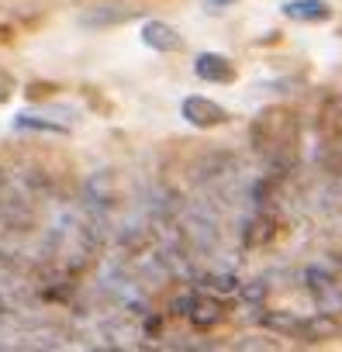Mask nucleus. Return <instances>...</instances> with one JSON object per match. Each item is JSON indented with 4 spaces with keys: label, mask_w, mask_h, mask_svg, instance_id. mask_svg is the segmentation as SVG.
I'll use <instances>...</instances> for the list:
<instances>
[{
    "label": "nucleus",
    "mask_w": 342,
    "mask_h": 352,
    "mask_svg": "<svg viewBox=\"0 0 342 352\" xmlns=\"http://www.w3.org/2000/svg\"><path fill=\"white\" fill-rule=\"evenodd\" d=\"M131 18H135V11L125 8V4H97V8H90L80 21L90 25V28H107V25H125V21H131Z\"/></svg>",
    "instance_id": "9b49d317"
},
{
    "label": "nucleus",
    "mask_w": 342,
    "mask_h": 352,
    "mask_svg": "<svg viewBox=\"0 0 342 352\" xmlns=\"http://www.w3.org/2000/svg\"><path fill=\"white\" fill-rule=\"evenodd\" d=\"M11 90H14L11 76H8V73H0V100H8V97H11Z\"/></svg>",
    "instance_id": "4468645a"
},
{
    "label": "nucleus",
    "mask_w": 342,
    "mask_h": 352,
    "mask_svg": "<svg viewBox=\"0 0 342 352\" xmlns=\"http://www.w3.org/2000/svg\"><path fill=\"white\" fill-rule=\"evenodd\" d=\"M169 314L187 318L197 331H211L225 321V304H222V297H215L201 287H191V290H184L169 300Z\"/></svg>",
    "instance_id": "7ed1b4c3"
},
{
    "label": "nucleus",
    "mask_w": 342,
    "mask_h": 352,
    "mask_svg": "<svg viewBox=\"0 0 342 352\" xmlns=\"http://www.w3.org/2000/svg\"><path fill=\"white\" fill-rule=\"evenodd\" d=\"M277 235H280V214L273 211V204H253V214L246 218V228H242V245L263 249Z\"/></svg>",
    "instance_id": "39448f33"
},
{
    "label": "nucleus",
    "mask_w": 342,
    "mask_h": 352,
    "mask_svg": "<svg viewBox=\"0 0 342 352\" xmlns=\"http://www.w3.org/2000/svg\"><path fill=\"white\" fill-rule=\"evenodd\" d=\"M11 314H14V311H11V300L4 297V290H0V324H4Z\"/></svg>",
    "instance_id": "2eb2a0df"
},
{
    "label": "nucleus",
    "mask_w": 342,
    "mask_h": 352,
    "mask_svg": "<svg viewBox=\"0 0 342 352\" xmlns=\"http://www.w3.org/2000/svg\"><path fill=\"white\" fill-rule=\"evenodd\" d=\"M314 131H318V142L342 138V94L325 97V104L318 107V118H314Z\"/></svg>",
    "instance_id": "1a4fd4ad"
},
{
    "label": "nucleus",
    "mask_w": 342,
    "mask_h": 352,
    "mask_svg": "<svg viewBox=\"0 0 342 352\" xmlns=\"http://www.w3.org/2000/svg\"><path fill=\"white\" fill-rule=\"evenodd\" d=\"M235 4H239V0H204V11L208 14H222V11H228Z\"/></svg>",
    "instance_id": "ddd939ff"
},
{
    "label": "nucleus",
    "mask_w": 342,
    "mask_h": 352,
    "mask_svg": "<svg viewBox=\"0 0 342 352\" xmlns=\"http://www.w3.org/2000/svg\"><path fill=\"white\" fill-rule=\"evenodd\" d=\"M180 118H184L187 124H194L197 131H211V128L228 124L232 114H228L218 100H211V97H204V94H191V97H184V104H180Z\"/></svg>",
    "instance_id": "20e7f679"
},
{
    "label": "nucleus",
    "mask_w": 342,
    "mask_h": 352,
    "mask_svg": "<svg viewBox=\"0 0 342 352\" xmlns=\"http://www.w3.org/2000/svg\"><path fill=\"white\" fill-rule=\"evenodd\" d=\"M194 287H201V290H208V294H215V297H235L239 294V276L235 273H204L201 276V283H194Z\"/></svg>",
    "instance_id": "f8f14e48"
},
{
    "label": "nucleus",
    "mask_w": 342,
    "mask_h": 352,
    "mask_svg": "<svg viewBox=\"0 0 342 352\" xmlns=\"http://www.w3.org/2000/svg\"><path fill=\"white\" fill-rule=\"evenodd\" d=\"M280 11H284V18H290L297 25H325L335 14V8L328 0H287Z\"/></svg>",
    "instance_id": "6e6552de"
},
{
    "label": "nucleus",
    "mask_w": 342,
    "mask_h": 352,
    "mask_svg": "<svg viewBox=\"0 0 342 352\" xmlns=\"http://www.w3.org/2000/svg\"><path fill=\"white\" fill-rule=\"evenodd\" d=\"M304 290L318 314L342 318V273L328 263H311L304 270Z\"/></svg>",
    "instance_id": "f03ea898"
},
{
    "label": "nucleus",
    "mask_w": 342,
    "mask_h": 352,
    "mask_svg": "<svg viewBox=\"0 0 342 352\" xmlns=\"http://www.w3.org/2000/svg\"><path fill=\"white\" fill-rule=\"evenodd\" d=\"M249 145L273 176H287L301 162V121L294 111L273 104L263 107L249 124Z\"/></svg>",
    "instance_id": "f257e3e1"
},
{
    "label": "nucleus",
    "mask_w": 342,
    "mask_h": 352,
    "mask_svg": "<svg viewBox=\"0 0 342 352\" xmlns=\"http://www.w3.org/2000/svg\"><path fill=\"white\" fill-rule=\"evenodd\" d=\"M14 131H45V135H70L73 124L70 121H59V118H49L45 111H25L14 118Z\"/></svg>",
    "instance_id": "9d476101"
},
{
    "label": "nucleus",
    "mask_w": 342,
    "mask_h": 352,
    "mask_svg": "<svg viewBox=\"0 0 342 352\" xmlns=\"http://www.w3.org/2000/svg\"><path fill=\"white\" fill-rule=\"evenodd\" d=\"M138 35H142V45H149L152 52H162V56H180L187 49L184 35L166 21H145Z\"/></svg>",
    "instance_id": "423d86ee"
},
{
    "label": "nucleus",
    "mask_w": 342,
    "mask_h": 352,
    "mask_svg": "<svg viewBox=\"0 0 342 352\" xmlns=\"http://www.w3.org/2000/svg\"><path fill=\"white\" fill-rule=\"evenodd\" d=\"M194 76L204 80V83H215V87H225V83H235L239 69L228 56L222 52H197L194 59Z\"/></svg>",
    "instance_id": "0eeeda50"
}]
</instances>
